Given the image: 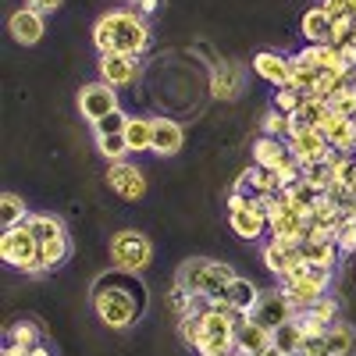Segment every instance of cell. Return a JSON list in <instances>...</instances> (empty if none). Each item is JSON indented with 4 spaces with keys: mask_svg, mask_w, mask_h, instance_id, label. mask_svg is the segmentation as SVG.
<instances>
[{
    "mask_svg": "<svg viewBox=\"0 0 356 356\" xmlns=\"http://www.w3.org/2000/svg\"><path fill=\"white\" fill-rule=\"evenodd\" d=\"M143 307H146V292L136 285V275L129 271H118V278L107 275L93 285V310L114 332H129L139 321Z\"/></svg>",
    "mask_w": 356,
    "mask_h": 356,
    "instance_id": "cell-1",
    "label": "cell"
},
{
    "mask_svg": "<svg viewBox=\"0 0 356 356\" xmlns=\"http://www.w3.org/2000/svg\"><path fill=\"white\" fill-rule=\"evenodd\" d=\"M97 54H136L143 57L150 47V25L139 11H107L93 22Z\"/></svg>",
    "mask_w": 356,
    "mask_h": 356,
    "instance_id": "cell-2",
    "label": "cell"
},
{
    "mask_svg": "<svg viewBox=\"0 0 356 356\" xmlns=\"http://www.w3.org/2000/svg\"><path fill=\"white\" fill-rule=\"evenodd\" d=\"M239 275L232 264L225 260H211V257H193L186 260L182 267H178V275H175V285H182L186 292L193 296H203V300H221V292L225 285Z\"/></svg>",
    "mask_w": 356,
    "mask_h": 356,
    "instance_id": "cell-3",
    "label": "cell"
},
{
    "mask_svg": "<svg viewBox=\"0 0 356 356\" xmlns=\"http://www.w3.org/2000/svg\"><path fill=\"white\" fill-rule=\"evenodd\" d=\"M0 260L11 264L15 271H22L29 278L50 275V267L40 260V239L33 235V228H29V225L4 228V235H0Z\"/></svg>",
    "mask_w": 356,
    "mask_h": 356,
    "instance_id": "cell-4",
    "label": "cell"
},
{
    "mask_svg": "<svg viewBox=\"0 0 356 356\" xmlns=\"http://www.w3.org/2000/svg\"><path fill=\"white\" fill-rule=\"evenodd\" d=\"M111 264L114 271H129V275H143L154 264V243L150 235H143L139 228H122L111 235Z\"/></svg>",
    "mask_w": 356,
    "mask_h": 356,
    "instance_id": "cell-5",
    "label": "cell"
},
{
    "mask_svg": "<svg viewBox=\"0 0 356 356\" xmlns=\"http://www.w3.org/2000/svg\"><path fill=\"white\" fill-rule=\"evenodd\" d=\"M114 111H122V97H118V89H114V86H107L104 79L79 86V114L86 118L89 125L104 122V118L114 114Z\"/></svg>",
    "mask_w": 356,
    "mask_h": 356,
    "instance_id": "cell-6",
    "label": "cell"
},
{
    "mask_svg": "<svg viewBox=\"0 0 356 356\" xmlns=\"http://www.w3.org/2000/svg\"><path fill=\"white\" fill-rule=\"evenodd\" d=\"M332 282H335V271H321V267H310V271L300 278V282H292L285 285V300L292 303V310H307L314 307L321 296H328L332 292Z\"/></svg>",
    "mask_w": 356,
    "mask_h": 356,
    "instance_id": "cell-7",
    "label": "cell"
},
{
    "mask_svg": "<svg viewBox=\"0 0 356 356\" xmlns=\"http://www.w3.org/2000/svg\"><path fill=\"white\" fill-rule=\"evenodd\" d=\"M97 72L107 86L125 89V86H136V79L143 72V57H136V54H100Z\"/></svg>",
    "mask_w": 356,
    "mask_h": 356,
    "instance_id": "cell-8",
    "label": "cell"
},
{
    "mask_svg": "<svg viewBox=\"0 0 356 356\" xmlns=\"http://www.w3.org/2000/svg\"><path fill=\"white\" fill-rule=\"evenodd\" d=\"M107 186L114 189V196L136 203L146 196V175L132 161H114V164H107Z\"/></svg>",
    "mask_w": 356,
    "mask_h": 356,
    "instance_id": "cell-9",
    "label": "cell"
},
{
    "mask_svg": "<svg viewBox=\"0 0 356 356\" xmlns=\"http://www.w3.org/2000/svg\"><path fill=\"white\" fill-rule=\"evenodd\" d=\"M260 296H264V289H257L250 278H243V275H235L228 285H225V292H221V300H211L214 307H221V310H232V314H239V317H250L253 314V307L260 303Z\"/></svg>",
    "mask_w": 356,
    "mask_h": 356,
    "instance_id": "cell-10",
    "label": "cell"
},
{
    "mask_svg": "<svg viewBox=\"0 0 356 356\" xmlns=\"http://www.w3.org/2000/svg\"><path fill=\"white\" fill-rule=\"evenodd\" d=\"M289 154H292V161H300V164H321V161H328L335 150H332L328 136H324L321 129H307V132L289 136Z\"/></svg>",
    "mask_w": 356,
    "mask_h": 356,
    "instance_id": "cell-11",
    "label": "cell"
},
{
    "mask_svg": "<svg viewBox=\"0 0 356 356\" xmlns=\"http://www.w3.org/2000/svg\"><path fill=\"white\" fill-rule=\"evenodd\" d=\"M8 33H11V40L22 43V47H36V43L47 36V15H40V11H33V8H18V11H11V18H8Z\"/></svg>",
    "mask_w": 356,
    "mask_h": 356,
    "instance_id": "cell-12",
    "label": "cell"
},
{
    "mask_svg": "<svg viewBox=\"0 0 356 356\" xmlns=\"http://www.w3.org/2000/svg\"><path fill=\"white\" fill-rule=\"evenodd\" d=\"M275 346V332L267 328V324L253 321V317H243L239 328H235V349L243 356H260Z\"/></svg>",
    "mask_w": 356,
    "mask_h": 356,
    "instance_id": "cell-13",
    "label": "cell"
},
{
    "mask_svg": "<svg viewBox=\"0 0 356 356\" xmlns=\"http://www.w3.org/2000/svg\"><path fill=\"white\" fill-rule=\"evenodd\" d=\"M182 146H186V129L182 122H175V118L168 114H157L154 118V150L157 157H175V154H182Z\"/></svg>",
    "mask_w": 356,
    "mask_h": 356,
    "instance_id": "cell-14",
    "label": "cell"
},
{
    "mask_svg": "<svg viewBox=\"0 0 356 356\" xmlns=\"http://www.w3.org/2000/svg\"><path fill=\"white\" fill-rule=\"evenodd\" d=\"M253 321H260V324H267V328H282V324L292 317V303L285 300V292L282 289H264V296H260V303L253 307V314H250Z\"/></svg>",
    "mask_w": 356,
    "mask_h": 356,
    "instance_id": "cell-15",
    "label": "cell"
},
{
    "mask_svg": "<svg viewBox=\"0 0 356 356\" xmlns=\"http://www.w3.org/2000/svg\"><path fill=\"white\" fill-rule=\"evenodd\" d=\"M321 132L328 136V143H332V150H335V154L356 157V125H353V118L328 111V118L321 122Z\"/></svg>",
    "mask_w": 356,
    "mask_h": 356,
    "instance_id": "cell-16",
    "label": "cell"
},
{
    "mask_svg": "<svg viewBox=\"0 0 356 356\" xmlns=\"http://www.w3.org/2000/svg\"><path fill=\"white\" fill-rule=\"evenodd\" d=\"M253 72L264 79V82H271L275 89L289 86L292 82V65H289V57L278 54V50H260L253 57Z\"/></svg>",
    "mask_w": 356,
    "mask_h": 356,
    "instance_id": "cell-17",
    "label": "cell"
},
{
    "mask_svg": "<svg viewBox=\"0 0 356 356\" xmlns=\"http://www.w3.org/2000/svg\"><path fill=\"white\" fill-rule=\"evenodd\" d=\"M289 161H292V154H289V139L257 136V143H253V164H257V168L278 171V168L289 164Z\"/></svg>",
    "mask_w": 356,
    "mask_h": 356,
    "instance_id": "cell-18",
    "label": "cell"
},
{
    "mask_svg": "<svg viewBox=\"0 0 356 356\" xmlns=\"http://www.w3.org/2000/svg\"><path fill=\"white\" fill-rule=\"evenodd\" d=\"M228 228L239 235V239L253 243V239H260V235H267V214L257 211L253 203L243 207V211H228Z\"/></svg>",
    "mask_w": 356,
    "mask_h": 356,
    "instance_id": "cell-19",
    "label": "cell"
},
{
    "mask_svg": "<svg viewBox=\"0 0 356 356\" xmlns=\"http://www.w3.org/2000/svg\"><path fill=\"white\" fill-rule=\"evenodd\" d=\"M125 143H129V154H150L154 150V118L132 114L125 125Z\"/></svg>",
    "mask_w": 356,
    "mask_h": 356,
    "instance_id": "cell-20",
    "label": "cell"
},
{
    "mask_svg": "<svg viewBox=\"0 0 356 356\" xmlns=\"http://www.w3.org/2000/svg\"><path fill=\"white\" fill-rule=\"evenodd\" d=\"M211 89H214V97H218V100H235V97L243 93V68H239V65H232V61L218 65V68H214V82H211Z\"/></svg>",
    "mask_w": 356,
    "mask_h": 356,
    "instance_id": "cell-21",
    "label": "cell"
},
{
    "mask_svg": "<svg viewBox=\"0 0 356 356\" xmlns=\"http://www.w3.org/2000/svg\"><path fill=\"white\" fill-rule=\"evenodd\" d=\"M332 22H335V18H328V15L321 11V4H317V8H310V11L303 15L300 36H303L307 43H332Z\"/></svg>",
    "mask_w": 356,
    "mask_h": 356,
    "instance_id": "cell-22",
    "label": "cell"
},
{
    "mask_svg": "<svg viewBox=\"0 0 356 356\" xmlns=\"http://www.w3.org/2000/svg\"><path fill=\"white\" fill-rule=\"evenodd\" d=\"M324 342H328L332 356H356V328L346 321H335L328 332H324Z\"/></svg>",
    "mask_w": 356,
    "mask_h": 356,
    "instance_id": "cell-23",
    "label": "cell"
},
{
    "mask_svg": "<svg viewBox=\"0 0 356 356\" xmlns=\"http://www.w3.org/2000/svg\"><path fill=\"white\" fill-rule=\"evenodd\" d=\"M300 250H303L310 267H321V271H335V267H339V253L342 250H339L335 239L332 243H303Z\"/></svg>",
    "mask_w": 356,
    "mask_h": 356,
    "instance_id": "cell-24",
    "label": "cell"
},
{
    "mask_svg": "<svg viewBox=\"0 0 356 356\" xmlns=\"http://www.w3.org/2000/svg\"><path fill=\"white\" fill-rule=\"evenodd\" d=\"M29 203L18 196V193H4L0 196V228H15V225H25L29 221Z\"/></svg>",
    "mask_w": 356,
    "mask_h": 356,
    "instance_id": "cell-25",
    "label": "cell"
},
{
    "mask_svg": "<svg viewBox=\"0 0 356 356\" xmlns=\"http://www.w3.org/2000/svg\"><path fill=\"white\" fill-rule=\"evenodd\" d=\"M289 65H292V82H289V86H296L300 93H310L314 82L321 79V68L310 65L303 54H292V57H289Z\"/></svg>",
    "mask_w": 356,
    "mask_h": 356,
    "instance_id": "cell-26",
    "label": "cell"
},
{
    "mask_svg": "<svg viewBox=\"0 0 356 356\" xmlns=\"http://www.w3.org/2000/svg\"><path fill=\"white\" fill-rule=\"evenodd\" d=\"M25 225L33 228V235H36L40 243H50V239H57V235H68L65 221L57 218V214H29Z\"/></svg>",
    "mask_w": 356,
    "mask_h": 356,
    "instance_id": "cell-27",
    "label": "cell"
},
{
    "mask_svg": "<svg viewBox=\"0 0 356 356\" xmlns=\"http://www.w3.org/2000/svg\"><path fill=\"white\" fill-rule=\"evenodd\" d=\"M68 257H72V239L68 235H57V239H50V243H40V260L50 267V271H57Z\"/></svg>",
    "mask_w": 356,
    "mask_h": 356,
    "instance_id": "cell-28",
    "label": "cell"
},
{
    "mask_svg": "<svg viewBox=\"0 0 356 356\" xmlns=\"http://www.w3.org/2000/svg\"><path fill=\"white\" fill-rule=\"evenodd\" d=\"M289 260H292V250H285V246H278L275 239H267L264 243V250H260V264L267 267V271H271L275 278L285 271V267H289Z\"/></svg>",
    "mask_w": 356,
    "mask_h": 356,
    "instance_id": "cell-29",
    "label": "cell"
},
{
    "mask_svg": "<svg viewBox=\"0 0 356 356\" xmlns=\"http://www.w3.org/2000/svg\"><path fill=\"white\" fill-rule=\"evenodd\" d=\"M97 150L107 164L114 161H129V143H125V132H118V136H97Z\"/></svg>",
    "mask_w": 356,
    "mask_h": 356,
    "instance_id": "cell-30",
    "label": "cell"
},
{
    "mask_svg": "<svg viewBox=\"0 0 356 356\" xmlns=\"http://www.w3.org/2000/svg\"><path fill=\"white\" fill-rule=\"evenodd\" d=\"M275 349H282L285 356H292V353H300L303 349V332L296 328V321L289 317L282 328H275Z\"/></svg>",
    "mask_w": 356,
    "mask_h": 356,
    "instance_id": "cell-31",
    "label": "cell"
},
{
    "mask_svg": "<svg viewBox=\"0 0 356 356\" xmlns=\"http://www.w3.org/2000/svg\"><path fill=\"white\" fill-rule=\"evenodd\" d=\"M310 214H314V221H321V225H335V221L342 218V203H339L332 193H317Z\"/></svg>",
    "mask_w": 356,
    "mask_h": 356,
    "instance_id": "cell-32",
    "label": "cell"
},
{
    "mask_svg": "<svg viewBox=\"0 0 356 356\" xmlns=\"http://www.w3.org/2000/svg\"><path fill=\"white\" fill-rule=\"evenodd\" d=\"M260 136H275V139H289V114H282L278 107H267L260 118Z\"/></svg>",
    "mask_w": 356,
    "mask_h": 356,
    "instance_id": "cell-33",
    "label": "cell"
},
{
    "mask_svg": "<svg viewBox=\"0 0 356 356\" xmlns=\"http://www.w3.org/2000/svg\"><path fill=\"white\" fill-rule=\"evenodd\" d=\"M328 104H332V111L335 114H346V118H353L356 114V82L349 79V82H342L335 93L328 97Z\"/></svg>",
    "mask_w": 356,
    "mask_h": 356,
    "instance_id": "cell-34",
    "label": "cell"
},
{
    "mask_svg": "<svg viewBox=\"0 0 356 356\" xmlns=\"http://www.w3.org/2000/svg\"><path fill=\"white\" fill-rule=\"evenodd\" d=\"M303 182H310L317 193H328L335 186V175L328 168V161H321V164H303Z\"/></svg>",
    "mask_w": 356,
    "mask_h": 356,
    "instance_id": "cell-35",
    "label": "cell"
},
{
    "mask_svg": "<svg viewBox=\"0 0 356 356\" xmlns=\"http://www.w3.org/2000/svg\"><path fill=\"white\" fill-rule=\"evenodd\" d=\"M303 100H307V93H300L296 86H282V89H275L271 107H278L282 114H296V111L303 107Z\"/></svg>",
    "mask_w": 356,
    "mask_h": 356,
    "instance_id": "cell-36",
    "label": "cell"
},
{
    "mask_svg": "<svg viewBox=\"0 0 356 356\" xmlns=\"http://www.w3.org/2000/svg\"><path fill=\"white\" fill-rule=\"evenodd\" d=\"M8 342H15L22 349H33V346H40V328H36L33 321H18V324H11Z\"/></svg>",
    "mask_w": 356,
    "mask_h": 356,
    "instance_id": "cell-37",
    "label": "cell"
},
{
    "mask_svg": "<svg viewBox=\"0 0 356 356\" xmlns=\"http://www.w3.org/2000/svg\"><path fill=\"white\" fill-rule=\"evenodd\" d=\"M321 324H328V328H332V324L339 321V314H342V307H339V300H335V296H321V300L314 303V307H307Z\"/></svg>",
    "mask_w": 356,
    "mask_h": 356,
    "instance_id": "cell-38",
    "label": "cell"
},
{
    "mask_svg": "<svg viewBox=\"0 0 356 356\" xmlns=\"http://www.w3.org/2000/svg\"><path fill=\"white\" fill-rule=\"evenodd\" d=\"M129 118H132L129 111H114V114H107V118H104V122H97V125H93V132H97V136H118V132H125Z\"/></svg>",
    "mask_w": 356,
    "mask_h": 356,
    "instance_id": "cell-39",
    "label": "cell"
},
{
    "mask_svg": "<svg viewBox=\"0 0 356 356\" xmlns=\"http://www.w3.org/2000/svg\"><path fill=\"white\" fill-rule=\"evenodd\" d=\"M321 11L328 18H356L353 15V0H321Z\"/></svg>",
    "mask_w": 356,
    "mask_h": 356,
    "instance_id": "cell-40",
    "label": "cell"
},
{
    "mask_svg": "<svg viewBox=\"0 0 356 356\" xmlns=\"http://www.w3.org/2000/svg\"><path fill=\"white\" fill-rule=\"evenodd\" d=\"M353 22H356V18H335V22H332V43H335V47L349 43V33H353Z\"/></svg>",
    "mask_w": 356,
    "mask_h": 356,
    "instance_id": "cell-41",
    "label": "cell"
},
{
    "mask_svg": "<svg viewBox=\"0 0 356 356\" xmlns=\"http://www.w3.org/2000/svg\"><path fill=\"white\" fill-rule=\"evenodd\" d=\"M25 8H33L40 15H57V11L65 8V0H25Z\"/></svg>",
    "mask_w": 356,
    "mask_h": 356,
    "instance_id": "cell-42",
    "label": "cell"
},
{
    "mask_svg": "<svg viewBox=\"0 0 356 356\" xmlns=\"http://www.w3.org/2000/svg\"><path fill=\"white\" fill-rule=\"evenodd\" d=\"M129 8H136L139 15H154L157 8H161V0H125Z\"/></svg>",
    "mask_w": 356,
    "mask_h": 356,
    "instance_id": "cell-43",
    "label": "cell"
},
{
    "mask_svg": "<svg viewBox=\"0 0 356 356\" xmlns=\"http://www.w3.org/2000/svg\"><path fill=\"white\" fill-rule=\"evenodd\" d=\"M243 207H250V196L239 193V189H232L228 193V211H243Z\"/></svg>",
    "mask_w": 356,
    "mask_h": 356,
    "instance_id": "cell-44",
    "label": "cell"
},
{
    "mask_svg": "<svg viewBox=\"0 0 356 356\" xmlns=\"http://www.w3.org/2000/svg\"><path fill=\"white\" fill-rule=\"evenodd\" d=\"M339 54H342L346 68H353V72H356V43H342V47H339Z\"/></svg>",
    "mask_w": 356,
    "mask_h": 356,
    "instance_id": "cell-45",
    "label": "cell"
},
{
    "mask_svg": "<svg viewBox=\"0 0 356 356\" xmlns=\"http://www.w3.org/2000/svg\"><path fill=\"white\" fill-rule=\"evenodd\" d=\"M29 356H50V349L47 346H33V349H29Z\"/></svg>",
    "mask_w": 356,
    "mask_h": 356,
    "instance_id": "cell-46",
    "label": "cell"
},
{
    "mask_svg": "<svg viewBox=\"0 0 356 356\" xmlns=\"http://www.w3.org/2000/svg\"><path fill=\"white\" fill-rule=\"evenodd\" d=\"M218 356H243L239 349H228V353H218Z\"/></svg>",
    "mask_w": 356,
    "mask_h": 356,
    "instance_id": "cell-47",
    "label": "cell"
},
{
    "mask_svg": "<svg viewBox=\"0 0 356 356\" xmlns=\"http://www.w3.org/2000/svg\"><path fill=\"white\" fill-rule=\"evenodd\" d=\"M349 43H356V22H353V33H349Z\"/></svg>",
    "mask_w": 356,
    "mask_h": 356,
    "instance_id": "cell-48",
    "label": "cell"
},
{
    "mask_svg": "<svg viewBox=\"0 0 356 356\" xmlns=\"http://www.w3.org/2000/svg\"><path fill=\"white\" fill-rule=\"evenodd\" d=\"M353 15H356V0H353Z\"/></svg>",
    "mask_w": 356,
    "mask_h": 356,
    "instance_id": "cell-49",
    "label": "cell"
},
{
    "mask_svg": "<svg viewBox=\"0 0 356 356\" xmlns=\"http://www.w3.org/2000/svg\"><path fill=\"white\" fill-rule=\"evenodd\" d=\"M292 356H303V353H292Z\"/></svg>",
    "mask_w": 356,
    "mask_h": 356,
    "instance_id": "cell-50",
    "label": "cell"
},
{
    "mask_svg": "<svg viewBox=\"0 0 356 356\" xmlns=\"http://www.w3.org/2000/svg\"><path fill=\"white\" fill-rule=\"evenodd\" d=\"M25 356H29V353H25Z\"/></svg>",
    "mask_w": 356,
    "mask_h": 356,
    "instance_id": "cell-51",
    "label": "cell"
},
{
    "mask_svg": "<svg viewBox=\"0 0 356 356\" xmlns=\"http://www.w3.org/2000/svg\"><path fill=\"white\" fill-rule=\"evenodd\" d=\"M353 82H356V79H353Z\"/></svg>",
    "mask_w": 356,
    "mask_h": 356,
    "instance_id": "cell-52",
    "label": "cell"
}]
</instances>
